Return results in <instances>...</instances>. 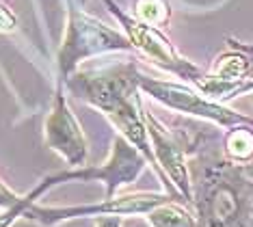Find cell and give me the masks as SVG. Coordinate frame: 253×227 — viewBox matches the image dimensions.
<instances>
[{
  "mask_svg": "<svg viewBox=\"0 0 253 227\" xmlns=\"http://www.w3.org/2000/svg\"><path fill=\"white\" fill-rule=\"evenodd\" d=\"M195 87L204 95L221 104H227L238 95L253 93V56L243 50L229 48L216 56L212 67L201 74Z\"/></svg>",
  "mask_w": 253,
  "mask_h": 227,
  "instance_id": "obj_10",
  "label": "cell"
},
{
  "mask_svg": "<svg viewBox=\"0 0 253 227\" xmlns=\"http://www.w3.org/2000/svg\"><path fill=\"white\" fill-rule=\"evenodd\" d=\"M143 115H145V126L149 143H152L154 160H156L160 184L167 193H173L184 197L188 203L193 201V180H191V162L188 156L195 147L188 143L184 135H177L171 128H167L156 115L143 104Z\"/></svg>",
  "mask_w": 253,
  "mask_h": 227,
  "instance_id": "obj_8",
  "label": "cell"
},
{
  "mask_svg": "<svg viewBox=\"0 0 253 227\" xmlns=\"http://www.w3.org/2000/svg\"><path fill=\"white\" fill-rule=\"evenodd\" d=\"M15 28H18V17L9 9V4H4L2 0H0V35L13 33Z\"/></svg>",
  "mask_w": 253,
  "mask_h": 227,
  "instance_id": "obj_15",
  "label": "cell"
},
{
  "mask_svg": "<svg viewBox=\"0 0 253 227\" xmlns=\"http://www.w3.org/2000/svg\"><path fill=\"white\" fill-rule=\"evenodd\" d=\"M191 180L197 227H253V162L199 156Z\"/></svg>",
  "mask_w": 253,
  "mask_h": 227,
  "instance_id": "obj_2",
  "label": "cell"
},
{
  "mask_svg": "<svg viewBox=\"0 0 253 227\" xmlns=\"http://www.w3.org/2000/svg\"><path fill=\"white\" fill-rule=\"evenodd\" d=\"M227 45L229 48H236V50H243V52H247V54L253 56V42H238L236 37H229Z\"/></svg>",
  "mask_w": 253,
  "mask_h": 227,
  "instance_id": "obj_17",
  "label": "cell"
},
{
  "mask_svg": "<svg viewBox=\"0 0 253 227\" xmlns=\"http://www.w3.org/2000/svg\"><path fill=\"white\" fill-rule=\"evenodd\" d=\"M93 227H124V219H117V217H102V219H95Z\"/></svg>",
  "mask_w": 253,
  "mask_h": 227,
  "instance_id": "obj_16",
  "label": "cell"
},
{
  "mask_svg": "<svg viewBox=\"0 0 253 227\" xmlns=\"http://www.w3.org/2000/svg\"><path fill=\"white\" fill-rule=\"evenodd\" d=\"M139 80L141 69L136 67V63L122 61L102 67H80L65 85L84 104L100 110L113 124L117 135H122L145 156L149 167L160 180L143 115V91Z\"/></svg>",
  "mask_w": 253,
  "mask_h": 227,
  "instance_id": "obj_1",
  "label": "cell"
},
{
  "mask_svg": "<svg viewBox=\"0 0 253 227\" xmlns=\"http://www.w3.org/2000/svg\"><path fill=\"white\" fill-rule=\"evenodd\" d=\"M145 167H149L147 158L132 143H128L122 135H115L106 160L100 165H83L67 167L65 171L50 173L42 180L45 190H52L67 182H102L106 188V197H113L134 184L143 176Z\"/></svg>",
  "mask_w": 253,
  "mask_h": 227,
  "instance_id": "obj_5",
  "label": "cell"
},
{
  "mask_svg": "<svg viewBox=\"0 0 253 227\" xmlns=\"http://www.w3.org/2000/svg\"><path fill=\"white\" fill-rule=\"evenodd\" d=\"M102 2H104V7L113 13L115 20L119 22L122 33L132 44V50H136L141 56H145L147 61H152L154 65L160 67L163 72L173 74L177 80L195 85L201 78L204 69H201L197 63L188 61L186 56L171 44V39L167 37L158 26L141 22L139 17H134L126 9L119 7L115 0H102Z\"/></svg>",
  "mask_w": 253,
  "mask_h": 227,
  "instance_id": "obj_7",
  "label": "cell"
},
{
  "mask_svg": "<svg viewBox=\"0 0 253 227\" xmlns=\"http://www.w3.org/2000/svg\"><path fill=\"white\" fill-rule=\"evenodd\" d=\"M139 85L145 95H149L154 102L163 104L165 108L175 110V113L210 121V124L225 128V130L227 128H234V126H253V117L240 115L238 110L229 108L227 104H221L208 95H204V93L191 83L154 78V76L141 72Z\"/></svg>",
  "mask_w": 253,
  "mask_h": 227,
  "instance_id": "obj_6",
  "label": "cell"
},
{
  "mask_svg": "<svg viewBox=\"0 0 253 227\" xmlns=\"http://www.w3.org/2000/svg\"><path fill=\"white\" fill-rule=\"evenodd\" d=\"M45 193H48V190H45V186L42 182H37L31 190H28V193H24V199H22L20 203L0 210V227H13L20 219H24V214H26L28 208H31L35 201L42 199Z\"/></svg>",
  "mask_w": 253,
  "mask_h": 227,
  "instance_id": "obj_13",
  "label": "cell"
},
{
  "mask_svg": "<svg viewBox=\"0 0 253 227\" xmlns=\"http://www.w3.org/2000/svg\"><path fill=\"white\" fill-rule=\"evenodd\" d=\"M173 193H154V190H139V193H117L113 197H104L95 203H76V206H43L35 201L26 210L24 219L31 223L43 227H59L70 221L78 219H102V217H117V219H147L160 203H165ZM180 197V195H177Z\"/></svg>",
  "mask_w": 253,
  "mask_h": 227,
  "instance_id": "obj_4",
  "label": "cell"
},
{
  "mask_svg": "<svg viewBox=\"0 0 253 227\" xmlns=\"http://www.w3.org/2000/svg\"><path fill=\"white\" fill-rule=\"evenodd\" d=\"M251 95H253V93H251Z\"/></svg>",
  "mask_w": 253,
  "mask_h": 227,
  "instance_id": "obj_18",
  "label": "cell"
},
{
  "mask_svg": "<svg viewBox=\"0 0 253 227\" xmlns=\"http://www.w3.org/2000/svg\"><path fill=\"white\" fill-rule=\"evenodd\" d=\"M22 199H24V195L18 193V190H13L2 178H0V210L15 206V203H20Z\"/></svg>",
  "mask_w": 253,
  "mask_h": 227,
  "instance_id": "obj_14",
  "label": "cell"
},
{
  "mask_svg": "<svg viewBox=\"0 0 253 227\" xmlns=\"http://www.w3.org/2000/svg\"><path fill=\"white\" fill-rule=\"evenodd\" d=\"M223 156L232 162H253V126L227 128L223 136Z\"/></svg>",
  "mask_w": 253,
  "mask_h": 227,
  "instance_id": "obj_11",
  "label": "cell"
},
{
  "mask_svg": "<svg viewBox=\"0 0 253 227\" xmlns=\"http://www.w3.org/2000/svg\"><path fill=\"white\" fill-rule=\"evenodd\" d=\"M132 15L152 26H167L171 20V7L167 0H134Z\"/></svg>",
  "mask_w": 253,
  "mask_h": 227,
  "instance_id": "obj_12",
  "label": "cell"
},
{
  "mask_svg": "<svg viewBox=\"0 0 253 227\" xmlns=\"http://www.w3.org/2000/svg\"><path fill=\"white\" fill-rule=\"evenodd\" d=\"M43 141L45 147L54 151L67 167H83L89 158V143L83 132L78 117L67 102L63 83H56L50 113L43 121Z\"/></svg>",
  "mask_w": 253,
  "mask_h": 227,
  "instance_id": "obj_9",
  "label": "cell"
},
{
  "mask_svg": "<svg viewBox=\"0 0 253 227\" xmlns=\"http://www.w3.org/2000/svg\"><path fill=\"white\" fill-rule=\"evenodd\" d=\"M132 44L122 31L106 26L97 17L72 9L67 15V26L63 42L56 54V67H59V80L63 85L83 67L84 61L104 54H119L130 52Z\"/></svg>",
  "mask_w": 253,
  "mask_h": 227,
  "instance_id": "obj_3",
  "label": "cell"
}]
</instances>
